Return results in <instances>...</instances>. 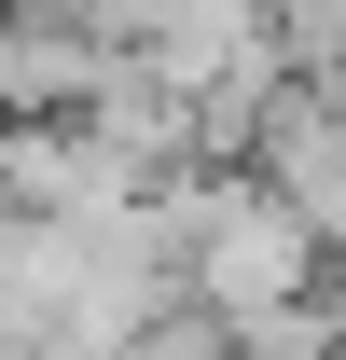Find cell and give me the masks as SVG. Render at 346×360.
I'll use <instances>...</instances> for the list:
<instances>
[{"mask_svg": "<svg viewBox=\"0 0 346 360\" xmlns=\"http://www.w3.org/2000/svg\"><path fill=\"white\" fill-rule=\"evenodd\" d=\"M97 84H111V42L70 0H0V125H84Z\"/></svg>", "mask_w": 346, "mask_h": 360, "instance_id": "7a4b0ae2", "label": "cell"}, {"mask_svg": "<svg viewBox=\"0 0 346 360\" xmlns=\"http://www.w3.org/2000/svg\"><path fill=\"white\" fill-rule=\"evenodd\" d=\"M250 180H263V194H291V222L346 264V97L291 84L277 111H263V139H250Z\"/></svg>", "mask_w": 346, "mask_h": 360, "instance_id": "3957f363", "label": "cell"}, {"mask_svg": "<svg viewBox=\"0 0 346 360\" xmlns=\"http://www.w3.org/2000/svg\"><path fill=\"white\" fill-rule=\"evenodd\" d=\"M333 360H346V319H333Z\"/></svg>", "mask_w": 346, "mask_h": 360, "instance_id": "5b68a950", "label": "cell"}, {"mask_svg": "<svg viewBox=\"0 0 346 360\" xmlns=\"http://www.w3.org/2000/svg\"><path fill=\"white\" fill-rule=\"evenodd\" d=\"M111 360H236V333H222V319H153V333H139V347H111Z\"/></svg>", "mask_w": 346, "mask_h": 360, "instance_id": "277c9868", "label": "cell"}, {"mask_svg": "<svg viewBox=\"0 0 346 360\" xmlns=\"http://www.w3.org/2000/svg\"><path fill=\"white\" fill-rule=\"evenodd\" d=\"M180 208H194V319L222 333H277V319H319V236L291 222V194H263V180H167Z\"/></svg>", "mask_w": 346, "mask_h": 360, "instance_id": "6da1fadb", "label": "cell"}]
</instances>
